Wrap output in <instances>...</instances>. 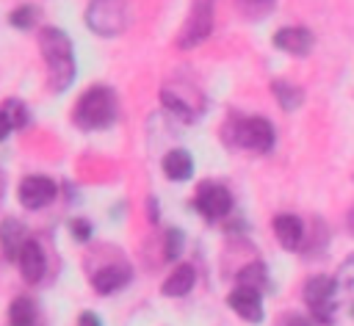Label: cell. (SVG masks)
I'll list each match as a JSON object with an SVG mask.
<instances>
[{
    "mask_svg": "<svg viewBox=\"0 0 354 326\" xmlns=\"http://www.w3.org/2000/svg\"><path fill=\"white\" fill-rule=\"evenodd\" d=\"M39 50L47 66V86L53 94L66 91L77 77V61L72 50V39L61 28H41L39 33Z\"/></svg>",
    "mask_w": 354,
    "mask_h": 326,
    "instance_id": "cell-1",
    "label": "cell"
},
{
    "mask_svg": "<svg viewBox=\"0 0 354 326\" xmlns=\"http://www.w3.org/2000/svg\"><path fill=\"white\" fill-rule=\"evenodd\" d=\"M116 113H119V99H116V91L111 86H91L86 88L77 102H75V111H72V122L75 127H80L83 133H94V130H105L116 122Z\"/></svg>",
    "mask_w": 354,
    "mask_h": 326,
    "instance_id": "cell-2",
    "label": "cell"
},
{
    "mask_svg": "<svg viewBox=\"0 0 354 326\" xmlns=\"http://www.w3.org/2000/svg\"><path fill=\"white\" fill-rule=\"evenodd\" d=\"M83 19L88 30H94L102 39H111L127 28L130 8H127V0H88Z\"/></svg>",
    "mask_w": 354,
    "mask_h": 326,
    "instance_id": "cell-3",
    "label": "cell"
},
{
    "mask_svg": "<svg viewBox=\"0 0 354 326\" xmlns=\"http://www.w3.org/2000/svg\"><path fill=\"white\" fill-rule=\"evenodd\" d=\"M232 141L243 149L266 155V152L274 149L277 133H274V124L266 116H243V119L232 122Z\"/></svg>",
    "mask_w": 354,
    "mask_h": 326,
    "instance_id": "cell-4",
    "label": "cell"
},
{
    "mask_svg": "<svg viewBox=\"0 0 354 326\" xmlns=\"http://www.w3.org/2000/svg\"><path fill=\"white\" fill-rule=\"evenodd\" d=\"M213 11H216V0H191L185 25L177 33V47L180 50L199 47L213 33Z\"/></svg>",
    "mask_w": 354,
    "mask_h": 326,
    "instance_id": "cell-5",
    "label": "cell"
},
{
    "mask_svg": "<svg viewBox=\"0 0 354 326\" xmlns=\"http://www.w3.org/2000/svg\"><path fill=\"white\" fill-rule=\"evenodd\" d=\"M301 298L304 304L310 307L313 318L321 320V323H332V312H335V301H337V285H335V276H326V274H315L304 282V290H301Z\"/></svg>",
    "mask_w": 354,
    "mask_h": 326,
    "instance_id": "cell-6",
    "label": "cell"
},
{
    "mask_svg": "<svg viewBox=\"0 0 354 326\" xmlns=\"http://www.w3.org/2000/svg\"><path fill=\"white\" fill-rule=\"evenodd\" d=\"M194 207L207 221H218L232 210V193L221 182H202L194 196Z\"/></svg>",
    "mask_w": 354,
    "mask_h": 326,
    "instance_id": "cell-7",
    "label": "cell"
},
{
    "mask_svg": "<svg viewBox=\"0 0 354 326\" xmlns=\"http://www.w3.org/2000/svg\"><path fill=\"white\" fill-rule=\"evenodd\" d=\"M58 193V185L53 177H44V174H30L25 177L19 185H17V199L25 210H41L47 207Z\"/></svg>",
    "mask_w": 354,
    "mask_h": 326,
    "instance_id": "cell-8",
    "label": "cell"
},
{
    "mask_svg": "<svg viewBox=\"0 0 354 326\" xmlns=\"http://www.w3.org/2000/svg\"><path fill=\"white\" fill-rule=\"evenodd\" d=\"M227 307H230L238 318H243L246 323H263V318H266V312H263V293L254 290V287L238 285V287L227 296Z\"/></svg>",
    "mask_w": 354,
    "mask_h": 326,
    "instance_id": "cell-9",
    "label": "cell"
},
{
    "mask_svg": "<svg viewBox=\"0 0 354 326\" xmlns=\"http://www.w3.org/2000/svg\"><path fill=\"white\" fill-rule=\"evenodd\" d=\"M133 279V268L119 260V262H105L102 268H97L91 274V287L100 293V296H111L116 290H122L127 282Z\"/></svg>",
    "mask_w": 354,
    "mask_h": 326,
    "instance_id": "cell-10",
    "label": "cell"
},
{
    "mask_svg": "<svg viewBox=\"0 0 354 326\" xmlns=\"http://www.w3.org/2000/svg\"><path fill=\"white\" fill-rule=\"evenodd\" d=\"M271 41L277 50H282L288 55H307L315 44V36H313V30H307L301 25H290V28H279Z\"/></svg>",
    "mask_w": 354,
    "mask_h": 326,
    "instance_id": "cell-11",
    "label": "cell"
},
{
    "mask_svg": "<svg viewBox=\"0 0 354 326\" xmlns=\"http://www.w3.org/2000/svg\"><path fill=\"white\" fill-rule=\"evenodd\" d=\"M17 265H19V274H22V279H25L28 285L41 282L44 268H47V260H44V251H41L39 240H30V238H28V240L22 243V249H19V254H17Z\"/></svg>",
    "mask_w": 354,
    "mask_h": 326,
    "instance_id": "cell-12",
    "label": "cell"
},
{
    "mask_svg": "<svg viewBox=\"0 0 354 326\" xmlns=\"http://www.w3.org/2000/svg\"><path fill=\"white\" fill-rule=\"evenodd\" d=\"M271 227H274V235H277V240L282 243V249L293 251V249L301 246L304 224H301L299 215H293V213H279V215H274V224H271Z\"/></svg>",
    "mask_w": 354,
    "mask_h": 326,
    "instance_id": "cell-13",
    "label": "cell"
},
{
    "mask_svg": "<svg viewBox=\"0 0 354 326\" xmlns=\"http://www.w3.org/2000/svg\"><path fill=\"white\" fill-rule=\"evenodd\" d=\"M160 166H163V174L174 182H185V180L194 177V157H191L188 149H169L163 155Z\"/></svg>",
    "mask_w": 354,
    "mask_h": 326,
    "instance_id": "cell-14",
    "label": "cell"
},
{
    "mask_svg": "<svg viewBox=\"0 0 354 326\" xmlns=\"http://www.w3.org/2000/svg\"><path fill=\"white\" fill-rule=\"evenodd\" d=\"M194 282H196V271H194V265L180 262V265L166 276V282H163L160 293H163V296H169V298H180V296H188V293H191Z\"/></svg>",
    "mask_w": 354,
    "mask_h": 326,
    "instance_id": "cell-15",
    "label": "cell"
},
{
    "mask_svg": "<svg viewBox=\"0 0 354 326\" xmlns=\"http://www.w3.org/2000/svg\"><path fill=\"white\" fill-rule=\"evenodd\" d=\"M25 240H28V238H25L22 221L6 218V221L0 224V246H3V254H6L8 260H17V254H19V249H22Z\"/></svg>",
    "mask_w": 354,
    "mask_h": 326,
    "instance_id": "cell-16",
    "label": "cell"
},
{
    "mask_svg": "<svg viewBox=\"0 0 354 326\" xmlns=\"http://www.w3.org/2000/svg\"><path fill=\"white\" fill-rule=\"evenodd\" d=\"M39 318V304L30 296H17L8 307V323L11 326H33Z\"/></svg>",
    "mask_w": 354,
    "mask_h": 326,
    "instance_id": "cell-17",
    "label": "cell"
},
{
    "mask_svg": "<svg viewBox=\"0 0 354 326\" xmlns=\"http://www.w3.org/2000/svg\"><path fill=\"white\" fill-rule=\"evenodd\" d=\"M271 94L277 97V102H279V108L282 111H296L301 102H304V91L296 86V83H290V80H274L271 83Z\"/></svg>",
    "mask_w": 354,
    "mask_h": 326,
    "instance_id": "cell-18",
    "label": "cell"
},
{
    "mask_svg": "<svg viewBox=\"0 0 354 326\" xmlns=\"http://www.w3.org/2000/svg\"><path fill=\"white\" fill-rule=\"evenodd\" d=\"M235 282H238V285H243V287L263 290V287L268 285V271H266V265H263V262H249V265H243V268L238 271Z\"/></svg>",
    "mask_w": 354,
    "mask_h": 326,
    "instance_id": "cell-19",
    "label": "cell"
},
{
    "mask_svg": "<svg viewBox=\"0 0 354 326\" xmlns=\"http://www.w3.org/2000/svg\"><path fill=\"white\" fill-rule=\"evenodd\" d=\"M335 285H337V296H343V298L354 296V254H348L340 262V268L335 274Z\"/></svg>",
    "mask_w": 354,
    "mask_h": 326,
    "instance_id": "cell-20",
    "label": "cell"
},
{
    "mask_svg": "<svg viewBox=\"0 0 354 326\" xmlns=\"http://www.w3.org/2000/svg\"><path fill=\"white\" fill-rule=\"evenodd\" d=\"M8 22H11V28H17V30H30V28L39 22V8L30 6V3H22V6H17V8L8 14Z\"/></svg>",
    "mask_w": 354,
    "mask_h": 326,
    "instance_id": "cell-21",
    "label": "cell"
},
{
    "mask_svg": "<svg viewBox=\"0 0 354 326\" xmlns=\"http://www.w3.org/2000/svg\"><path fill=\"white\" fill-rule=\"evenodd\" d=\"M3 111H6V116H8V122L14 124V130H22L28 122H30V113H28V105L22 102V99H6L3 105H0Z\"/></svg>",
    "mask_w": 354,
    "mask_h": 326,
    "instance_id": "cell-22",
    "label": "cell"
},
{
    "mask_svg": "<svg viewBox=\"0 0 354 326\" xmlns=\"http://www.w3.org/2000/svg\"><path fill=\"white\" fill-rule=\"evenodd\" d=\"M235 3H238V8L243 11V17H249V19H263L266 14H271V8H274L277 0H235Z\"/></svg>",
    "mask_w": 354,
    "mask_h": 326,
    "instance_id": "cell-23",
    "label": "cell"
},
{
    "mask_svg": "<svg viewBox=\"0 0 354 326\" xmlns=\"http://www.w3.org/2000/svg\"><path fill=\"white\" fill-rule=\"evenodd\" d=\"M183 243H185L183 229H177V227L166 229V260H169V262H177V257H180V251H183Z\"/></svg>",
    "mask_w": 354,
    "mask_h": 326,
    "instance_id": "cell-24",
    "label": "cell"
},
{
    "mask_svg": "<svg viewBox=\"0 0 354 326\" xmlns=\"http://www.w3.org/2000/svg\"><path fill=\"white\" fill-rule=\"evenodd\" d=\"M69 232H72V238L75 240H80V243H88V238H91V224L86 221V218H72V224H69Z\"/></svg>",
    "mask_w": 354,
    "mask_h": 326,
    "instance_id": "cell-25",
    "label": "cell"
},
{
    "mask_svg": "<svg viewBox=\"0 0 354 326\" xmlns=\"http://www.w3.org/2000/svg\"><path fill=\"white\" fill-rule=\"evenodd\" d=\"M77 326H102V320H100V315L97 312H80V318H77Z\"/></svg>",
    "mask_w": 354,
    "mask_h": 326,
    "instance_id": "cell-26",
    "label": "cell"
},
{
    "mask_svg": "<svg viewBox=\"0 0 354 326\" xmlns=\"http://www.w3.org/2000/svg\"><path fill=\"white\" fill-rule=\"evenodd\" d=\"M14 130V124L8 122V116H6V111L0 108V141H6L8 138V133Z\"/></svg>",
    "mask_w": 354,
    "mask_h": 326,
    "instance_id": "cell-27",
    "label": "cell"
},
{
    "mask_svg": "<svg viewBox=\"0 0 354 326\" xmlns=\"http://www.w3.org/2000/svg\"><path fill=\"white\" fill-rule=\"evenodd\" d=\"M282 326H310V320H307V318H301V315H290V318H285V320H282Z\"/></svg>",
    "mask_w": 354,
    "mask_h": 326,
    "instance_id": "cell-28",
    "label": "cell"
},
{
    "mask_svg": "<svg viewBox=\"0 0 354 326\" xmlns=\"http://www.w3.org/2000/svg\"><path fill=\"white\" fill-rule=\"evenodd\" d=\"M348 229H351V232H354V210H351V213H348Z\"/></svg>",
    "mask_w": 354,
    "mask_h": 326,
    "instance_id": "cell-29",
    "label": "cell"
},
{
    "mask_svg": "<svg viewBox=\"0 0 354 326\" xmlns=\"http://www.w3.org/2000/svg\"><path fill=\"white\" fill-rule=\"evenodd\" d=\"M351 315H354V307H351Z\"/></svg>",
    "mask_w": 354,
    "mask_h": 326,
    "instance_id": "cell-30",
    "label": "cell"
}]
</instances>
